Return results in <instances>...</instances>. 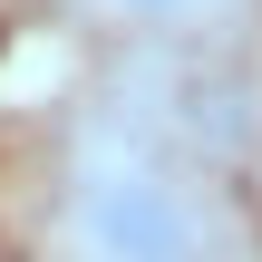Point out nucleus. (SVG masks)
Masks as SVG:
<instances>
[{"instance_id": "f257e3e1", "label": "nucleus", "mask_w": 262, "mask_h": 262, "mask_svg": "<svg viewBox=\"0 0 262 262\" xmlns=\"http://www.w3.org/2000/svg\"><path fill=\"white\" fill-rule=\"evenodd\" d=\"M78 243L97 262H194L204 253V214L146 165H97L78 185Z\"/></svg>"}, {"instance_id": "f03ea898", "label": "nucleus", "mask_w": 262, "mask_h": 262, "mask_svg": "<svg viewBox=\"0 0 262 262\" xmlns=\"http://www.w3.org/2000/svg\"><path fill=\"white\" fill-rule=\"evenodd\" d=\"M117 10H136V19H185V10H204V0H117Z\"/></svg>"}]
</instances>
